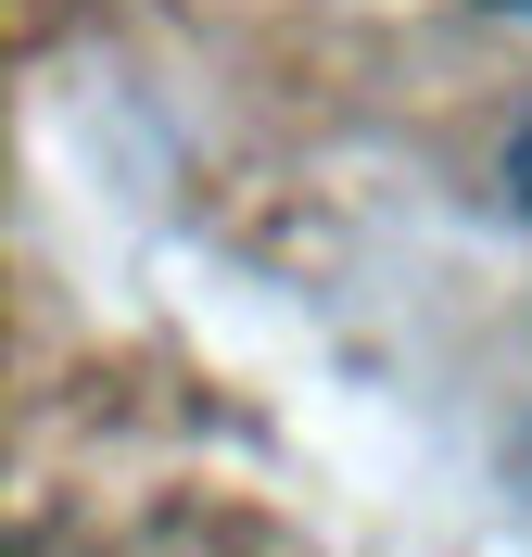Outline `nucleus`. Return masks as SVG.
<instances>
[{
	"label": "nucleus",
	"mask_w": 532,
	"mask_h": 557,
	"mask_svg": "<svg viewBox=\"0 0 532 557\" xmlns=\"http://www.w3.org/2000/svg\"><path fill=\"white\" fill-rule=\"evenodd\" d=\"M507 190H520V203H532V127L507 139Z\"/></svg>",
	"instance_id": "f257e3e1"
},
{
	"label": "nucleus",
	"mask_w": 532,
	"mask_h": 557,
	"mask_svg": "<svg viewBox=\"0 0 532 557\" xmlns=\"http://www.w3.org/2000/svg\"><path fill=\"white\" fill-rule=\"evenodd\" d=\"M495 13H532V0H495Z\"/></svg>",
	"instance_id": "f03ea898"
}]
</instances>
